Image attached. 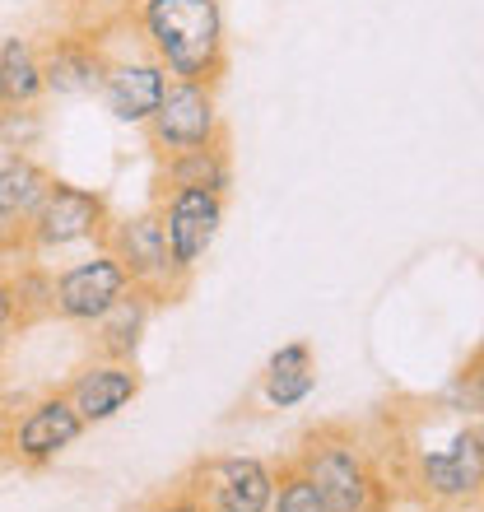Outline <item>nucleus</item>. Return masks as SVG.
<instances>
[{"label": "nucleus", "instance_id": "nucleus-12", "mask_svg": "<svg viewBox=\"0 0 484 512\" xmlns=\"http://www.w3.org/2000/svg\"><path fill=\"white\" fill-rule=\"evenodd\" d=\"M168 84H173L168 70H163L145 47H140V52H112L98 98H103V108L112 112V122L140 126V131H145V122L159 112L163 94H168Z\"/></svg>", "mask_w": 484, "mask_h": 512}, {"label": "nucleus", "instance_id": "nucleus-4", "mask_svg": "<svg viewBox=\"0 0 484 512\" xmlns=\"http://www.w3.org/2000/svg\"><path fill=\"white\" fill-rule=\"evenodd\" d=\"M112 224V205L103 191L75 187L56 177L52 191L42 196L33 219L24 224V256H47L70 252V247H103V233Z\"/></svg>", "mask_w": 484, "mask_h": 512}, {"label": "nucleus", "instance_id": "nucleus-26", "mask_svg": "<svg viewBox=\"0 0 484 512\" xmlns=\"http://www.w3.org/2000/svg\"><path fill=\"white\" fill-rule=\"evenodd\" d=\"M266 364L270 368H284V364H317V359H312V345H308V340H289V345H280V350L270 354Z\"/></svg>", "mask_w": 484, "mask_h": 512}, {"label": "nucleus", "instance_id": "nucleus-15", "mask_svg": "<svg viewBox=\"0 0 484 512\" xmlns=\"http://www.w3.org/2000/svg\"><path fill=\"white\" fill-rule=\"evenodd\" d=\"M159 187H201V191H215V196H229L233 191L229 140H215V145L182 149V154L159 159Z\"/></svg>", "mask_w": 484, "mask_h": 512}, {"label": "nucleus", "instance_id": "nucleus-6", "mask_svg": "<svg viewBox=\"0 0 484 512\" xmlns=\"http://www.w3.org/2000/svg\"><path fill=\"white\" fill-rule=\"evenodd\" d=\"M103 247L121 261V270L131 275L135 289H145L154 298V308L177 303L191 289V280L173 266V252H168V238H163V224L154 205L135 210V215H112L108 233H103Z\"/></svg>", "mask_w": 484, "mask_h": 512}, {"label": "nucleus", "instance_id": "nucleus-16", "mask_svg": "<svg viewBox=\"0 0 484 512\" xmlns=\"http://www.w3.org/2000/svg\"><path fill=\"white\" fill-rule=\"evenodd\" d=\"M42 52L33 38H0V108H42Z\"/></svg>", "mask_w": 484, "mask_h": 512}, {"label": "nucleus", "instance_id": "nucleus-10", "mask_svg": "<svg viewBox=\"0 0 484 512\" xmlns=\"http://www.w3.org/2000/svg\"><path fill=\"white\" fill-rule=\"evenodd\" d=\"M126 289H131V275L121 270V261L108 247H94L84 261H70V266L56 270V322L89 331Z\"/></svg>", "mask_w": 484, "mask_h": 512}, {"label": "nucleus", "instance_id": "nucleus-5", "mask_svg": "<svg viewBox=\"0 0 484 512\" xmlns=\"http://www.w3.org/2000/svg\"><path fill=\"white\" fill-rule=\"evenodd\" d=\"M0 438H5V461L10 466H19V471H47V466H56L84 438V419L70 405L66 387H52L19 405V415L0 419Z\"/></svg>", "mask_w": 484, "mask_h": 512}, {"label": "nucleus", "instance_id": "nucleus-18", "mask_svg": "<svg viewBox=\"0 0 484 512\" xmlns=\"http://www.w3.org/2000/svg\"><path fill=\"white\" fill-rule=\"evenodd\" d=\"M56 270H47L38 256H19L10 266V289H14V308H19V326H38L56 317Z\"/></svg>", "mask_w": 484, "mask_h": 512}, {"label": "nucleus", "instance_id": "nucleus-24", "mask_svg": "<svg viewBox=\"0 0 484 512\" xmlns=\"http://www.w3.org/2000/svg\"><path fill=\"white\" fill-rule=\"evenodd\" d=\"M14 336H24V326H19V308H14L10 270L0 266V359H5V354H10Z\"/></svg>", "mask_w": 484, "mask_h": 512}, {"label": "nucleus", "instance_id": "nucleus-25", "mask_svg": "<svg viewBox=\"0 0 484 512\" xmlns=\"http://www.w3.org/2000/svg\"><path fill=\"white\" fill-rule=\"evenodd\" d=\"M19 256H24V224L0 215V266H14Z\"/></svg>", "mask_w": 484, "mask_h": 512}, {"label": "nucleus", "instance_id": "nucleus-21", "mask_svg": "<svg viewBox=\"0 0 484 512\" xmlns=\"http://www.w3.org/2000/svg\"><path fill=\"white\" fill-rule=\"evenodd\" d=\"M438 401H447L452 410H461V415L484 419V345L471 354V364L452 378V387H447Z\"/></svg>", "mask_w": 484, "mask_h": 512}, {"label": "nucleus", "instance_id": "nucleus-14", "mask_svg": "<svg viewBox=\"0 0 484 512\" xmlns=\"http://www.w3.org/2000/svg\"><path fill=\"white\" fill-rule=\"evenodd\" d=\"M149 317H154V298L131 284V289H126V294H121L117 303L89 326V345H94V354L131 359L135 364V354H140V345H145V336H149Z\"/></svg>", "mask_w": 484, "mask_h": 512}, {"label": "nucleus", "instance_id": "nucleus-23", "mask_svg": "<svg viewBox=\"0 0 484 512\" xmlns=\"http://www.w3.org/2000/svg\"><path fill=\"white\" fill-rule=\"evenodd\" d=\"M135 512H205V503L196 499V494H191V489H187V480L177 475L173 485H168V489H159V494H149V499L140 503V508H135Z\"/></svg>", "mask_w": 484, "mask_h": 512}, {"label": "nucleus", "instance_id": "nucleus-11", "mask_svg": "<svg viewBox=\"0 0 484 512\" xmlns=\"http://www.w3.org/2000/svg\"><path fill=\"white\" fill-rule=\"evenodd\" d=\"M145 391V373L131 359H108V354H94L84 359L66 382L70 405L80 410L84 429H98V424H112L121 410H131Z\"/></svg>", "mask_w": 484, "mask_h": 512}, {"label": "nucleus", "instance_id": "nucleus-7", "mask_svg": "<svg viewBox=\"0 0 484 512\" xmlns=\"http://www.w3.org/2000/svg\"><path fill=\"white\" fill-rule=\"evenodd\" d=\"M182 480L205 503V512H270L280 489V461L252 452H210L191 461Z\"/></svg>", "mask_w": 484, "mask_h": 512}, {"label": "nucleus", "instance_id": "nucleus-20", "mask_svg": "<svg viewBox=\"0 0 484 512\" xmlns=\"http://www.w3.org/2000/svg\"><path fill=\"white\" fill-rule=\"evenodd\" d=\"M42 108H0V154H28L42 140Z\"/></svg>", "mask_w": 484, "mask_h": 512}, {"label": "nucleus", "instance_id": "nucleus-1", "mask_svg": "<svg viewBox=\"0 0 484 512\" xmlns=\"http://www.w3.org/2000/svg\"><path fill=\"white\" fill-rule=\"evenodd\" d=\"M382 447L391 489L401 485L424 512H484V419L433 396L396 419Z\"/></svg>", "mask_w": 484, "mask_h": 512}, {"label": "nucleus", "instance_id": "nucleus-27", "mask_svg": "<svg viewBox=\"0 0 484 512\" xmlns=\"http://www.w3.org/2000/svg\"><path fill=\"white\" fill-rule=\"evenodd\" d=\"M5 419V415H0ZM0 471H10V461H5V438H0Z\"/></svg>", "mask_w": 484, "mask_h": 512}, {"label": "nucleus", "instance_id": "nucleus-19", "mask_svg": "<svg viewBox=\"0 0 484 512\" xmlns=\"http://www.w3.org/2000/svg\"><path fill=\"white\" fill-rule=\"evenodd\" d=\"M261 401L270 410H298L317 391V364H284V368H261Z\"/></svg>", "mask_w": 484, "mask_h": 512}, {"label": "nucleus", "instance_id": "nucleus-13", "mask_svg": "<svg viewBox=\"0 0 484 512\" xmlns=\"http://www.w3.org/2000/svg\"><path fill=\"white\" fill-rule=\"evenodd\" d=\"M42 52V80L47 98H94L103 89V70H108V42L94 33H56L38 42Z\"/></svg>", "mask_w": 484, "mask_h": 512}, {"label": "nucleus", "instance_id": "nucleus-2", "mask_svg": "<svg viewBox=\"0 0 484 512\" xmlns=\"http://www.w3.org/2000/svg\"><path fill=\"white\" fill-rule=\"evenodd\" d=\"M284 461L322 494L331 512H391L396 489L387 480L382 452L354 424L326 419V424L303 433Z\"/></svg>", "mask_w": 484, "mask_h": 512}, {"label": "nucleus", "instance_id": "nucleus-3", "mask_svg": "<svg viewBox=\"0 0 484 512\" xmlns=\"http://www.w3.org/2000/svg\"><path fill=\"white\" fill-rule=\"evenodd\" d=\"M135 38L168 80L215 84L229 75V24L219 0H140Z\"/></svg>", "mask_w": 484, "mask_h": 512}, {"label": "nucleus", "instance_id": "nucleus-22", "mask_svg": "<svg viewBox=\"0 0 484 512\" xmlns=\"http://www.w3.org/2000/svg\"><path fill=\"white\" fill-rule=\"evenodd\" d=\"M270 512H331L322 503V494L303 480V475L289 466V461H280V489H275V503H270Z\"/></svg>", "mask_w": 484, "mask_h": 512}, {"label": "nucleus", "instance_id": "nucleus-17", "mask_svg": "<svg viewBox=\"0 0 484 512\" xmlns=\"http://www.w3.org/2000/svg\"><path fill=\"white\" fill-rule=\"evenodd\" d=\"M56 173L33 154H0V215H10L14 224H28L42 196L52 191Z\"/></svg>", "mask_w": 484, "mask_h": 512}, {"label": "nucleus", "instance_id": "nucleus-8", "mask_svg": "<svg viewBox=\"0 0 484 512\" xmlns=\"http://www.w3.org/2000/svg\"><path fill=\"white\" fill-rule=\"evenodd\" d=\"M154 210H159L173 266L182 270L187 280H196V270H201V261L210 256L219 229H224L229 196H215V191H201V187H159Z\"/></svg>", "mask_w": 484, "mask_h": 512}, {"label": "nucleus", "instance_id": "nucleus-9", "mask_svg": "<svg viewBox=\"0 0 484 512\" xmlns=\"http://www.w3.org/2000/svg\"><path fill=\"white\" fill-rule=\"evenodd\" d=\"M145 140H149V149H154L159 159L182 154V149L215 145V140H229L215 84H191V80L168 84L159 112L145 122Z\"/></svg>", "mask_w": 484, "mask_h": 512}]
</instances>
